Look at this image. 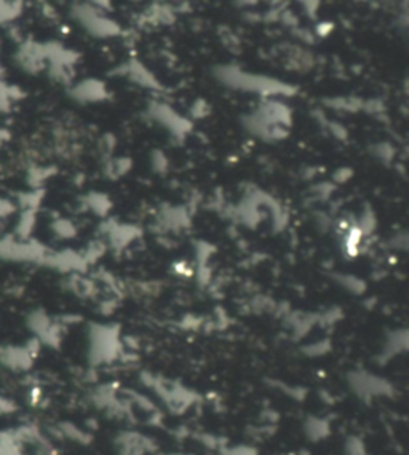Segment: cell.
<instances>
[{
    "instance_id": "8992f818",
    "label": "cell",
    "mask_w": 409,
    "mask_h": 455,
    "mask_svg": "<svg viewBox=\"0 0 409 455\" xmlns=\"http://www.w3.org/2000/svg\"><path fill=\"white\" fill-rule=\"evenodd\" d=\"M32 227H34V214L31 209H29V211H26L21 216V221H19L18 226V233L21 235V237H27Z\"/></svg>"
},
{
    "instance_id": "52a82bcc",
    "label": "cell",
    "mask_w": 409,
    "mask_h": 455,
    "mask_svg": "<svg viewBox=\"0 0 409 455\" xmlns=\"http://www.w3.org/2000/svg\"><path fill=\"white\" fill-rule=\"evenodd\" d=\"M345 451H347V455H368L366 447L363 446V443L358 438H349Z\"/></svg>"
},
{
    "instance_id": "9c48e42d",
    "label": "cell",
    "mask_w": 409,
    "mask_h": 455,
    "mask_svg": "<svg viewBox=\"0 0 409 455\" xmlns=\"http://www.w3.org/2000/svg\"><path fill=\"white\" fill-rule=\"evenodd\" d=\"M14 410V404L10 399H5L0 396V415L2 414H10Z\"/></svg>"
},
{
    "instance_id": "7a4b0ae2",
    "label": "cell",
    "mask_w": 409,
    "mask_h": 455,
    "mask_svg": "<svg viewBox=\"0 0 409 455\" xmlns=\"http://www.w3.org/2000/svg\"><path fill=\"white\" fill-rule=\"evenodd\" d=\"M34 353L29 347H2L0 361L13 371H26L32 366Z\"/></svg>"
},
{
    "instance_id": "6da1fadb",
    "label": "cell",
    "mask_w": 409,
    "mask_h": 455,
    "mask_svg": "<svg viewBox=\"0 0 409 455\" xmlns=\"http://www.w3.org/2000/svg\"><path fill=\"white\" fill-rule=\"evenodd\" d=\"M43 257V249L34 243H18L13 238L0 240V259L7 261H37Z\"/></svg>"
},
{
    "instance_id": "5b68a950",
    "label": "cell",
    "mask_w": 409,
    "mask_h": 455,
    "mask_svg": "<svg viewBox=\"0 0 409 455\" xmlns=\"http://www.w3.org/2000/svg\"><path fill=\"white\" fill-rule=\"evenodd\" d=\"M19 12H21V5L19 3L12 5L0 2V23L10 21V19H13Z\"/></svg>"
},
{
    "instance_id": "277c9868",
    "label": "cell",
    "mask_w": 409,
    "mask_h": 455,
    "mask_svg": "<svg viewBox=\"0 0 409 455\" xmlns=\"http://www.w3.org/2000/svg\"><path fill=\"white\" fill-rule=\"evenodd\" d=\"M305 433L310 439L318 441V439H323L328 436L329 423L326 422L325 419H320V417L309 419V422L305 420Z\"/></svg>"
},
{
    "instance_id": "3957f363",
    "label": "cell",
    "mask_w": 409,
    "mask_h": 455,
    "mask_svg": "<svg viewBox=\"0 0 409 455\" xmlns=\"http://www.w3.org/2000/svg\"><path fill=\"white\" fill-rule=\"evenodd\" d=\"M352 388L360 398H377V396H384L390 393L388 390V384L386 380H379L371 375L362 374L357 375V380H352Z\"/></svg>"
},
{
    "instance_id": "ba28073f",
    "label": "cell",
    "mask_w": 409,
    "mask_h": 455,
    "mask_svg": "<svg viewBox=\"0 0 409 455\" xmlns=\"http://www.w3.org/2000/svg\"><path fill=\"white\" fill-rule=\"evenodd\" d=\"M13 205L8 202V200H3L0 198V218H5L8 216V214L13 213Z\"/></svg>"
}]
</instances>
